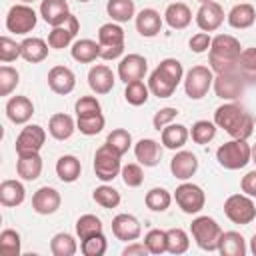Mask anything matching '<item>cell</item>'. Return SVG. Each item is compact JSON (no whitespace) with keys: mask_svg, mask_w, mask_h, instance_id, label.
<instances>
[{"mask_svg":"<svg viewBox=\"0 0 256 256\" xmlns=\"http://www.w3.org/2000/svg\"><path fill=\"white\" fill-rule=\"evenodd\" d=\"M214 124L238 140H248L254 132V116L236 102L218 106L214 112Z\"/></svg>","mask_w":256,"mask_h":256,"instance_id":"obj_1","label":"cell"},{"mask_svg":"<svg viewBox=\"0 0 256 256\" xmlns=\"http://www.w3.org/2000/svg\"><path fill=\"white\" fill-rule=\"evenodd\" d=\"M242 54L240 40L230 34H218L212 38L210 50H208V64L214 74H228L236 72L238 58Z\"/></svg>","mask_w":256,"mask_h":256,"instance_id":"obj_2","label":"cell"},{"mask_svg":"<svg viewBox=\"0 0 256 256\" xmlns=\"http://www.w3.org/2000/svg\"><path fill=\"white\" fill-rule=\"evenodd\" d=\"M184 76V68L176 58H164L150 74L148 88L158 98H170Z\"/></svg>","mask_w":256,"mask_h":256,"instance_id":"obj_3","label":"cell"},{"mask_svg":"<svg viewBox=\"0 0 256 256\" xmlns=\"http://www.w3.org/2000/svg\"><path fill=\"white\" fill-rule=\"evenodd\" d=\"M216 160L226 170H240L248 162H252V148L246 140L232 138L230 142H224L216 150Z\"/></svg>","mask_w":256,"mask_h":256,"instance_id":"obj_4","label":"cell"},{"mask_svg":"<svg viewBox=\"0 0 256 256\" xmlns=\"http://www.w3.org/2000/svg\"><path fill=\"white\" fill-rule=\"evenodd\" d=\"M190 232H192V238L196 240L198 248H202L206 252L218 250L222 228H220V224L214 218H210V216H198V218H194L192 224H190Z\"/></svg>","mask_w":256,"mask_h":256,"instance_id":"obj_5","label":"cell"},{"mask_svg":"<svg viewBox=\"0 0 256 256\" xmlns=\"http://www.w3.org/2000/svg\"><path fill=\"white\" fill-rule=\"evenodd\" d=\"M224 214L230 222L246 226L256 218V206L248 194H232L224 202Z\"/></svg>","mask_w":256,"mask_h":256,"instance_id":"obj_6","label":"cell"},{"mask_svg":"<svg viewBox=\"0 0 256 256\" xmlns=\"http://www.w3.org/2000/svg\"><path fill=\"white\" fill-rule=\"evenodd\" d=\"M214 82V72L208 68V66H192L188 72H186V78H184V90H186V96L190 100H200L208 94L210 86Z\"/></svg>","mask_w":256,"mask_h":256,"instance_id":"obj_7","label":"cell"},{"mask_svg":"<svg viewBox=\"0 0 256 256\" xmlns=\"http://www.w3.org/2000/svg\"><path fill=\"white\" fill-rule=\"evenodd\" d=\"M122 170L120 164V154L116 150H112L106 142L96 150L94 154V172L96 178H100L102 182H112Z\"/></svg>","mask_w":256,"mask_h":256,"instance_id":"obj_8","label":"cell"},{"mask_svg":"<svg viewBox=\"0 0 256 256\" xmlns=\"http://www.w3.org/2000/svg\"><path fill=\"white\" fill-rule=\"evenodd\" d=\"M174 200H176V204L180 206V210L184 214H198L206 204V194H204V190L200 186L184 182V184H180L176 188Z\"/></svg>","mask_w":256,"mask_h":256,"instance_id":"obj_9","label":"cell"},{"mask_svg":"<svg viewBox=\"0 0 256 256\" xmlns=\"http://www.w3.org/2000/svg\"><path fill=\"white\" fill-rule=\"evenodd\" d=\"M36 20L38 16L34 8H30L28 4H16L6 14V28L8 32H14V34H28L34 30Z\"/></svg>","mask_w":256,"mask_h":256,"instance_id":"obj_10","label":"cell"},{"mask_svg":"<svg viewBox=\"0 0 256 256\" xmlns=\"http://www.w3.org/2000/svg\"><path fill=\"white\" fill-rule=\"evenodd\" d=\"M46 142V130L38 124H28L20 130L16 138V154H36Z\"/></svg>","mask_w":256,"mask_h":256,"instance_id":"obj_11","label":"cell"},{"mask_svg":"<svg viewBox=\"0 0 256 256\" xmlns=\"http://www.w3.org/2000/svg\"><path fill=\"white\" fill-rule=\"evenodd\" d=\"M214 92L218 98L222 100H228V102H234L242 96L244 92V80L238 72H228V74H216L214 76Z\"/></svg>","mask_w":256,"mask_h":256,"instance_id":"obj_12","label":"cell"},{"mask_svg":"<svg viewBox=\"0 0 256 256\" xmlns=\"http://www.w3.org/2000/svg\"><path fill=\"white\" fill-rule=\"evenodd\" d=\"M224 22V10L218 2H202L198 12H196V24L202 32H214L222 26Z\"/></svg>","mask_w":256,"mask_h":256,"instance_id":"obj_13","label":"cell"},{"mask_svg":"<svg viewBox=\"0 0 256 256\" xmlns=\"http://www.w3.org/2000/svg\"><path fill=\"white\" fill-rule=\"evenodd\" d=\"M112 234L122 242H134L142 234V226L132 214H116L112 218Z\"/></svg>","mask_w":256,"mask_h":256,"instance_id":"obj_14","label":"cell"},{"mask_svg":"<svg viewBox=\"0 0 256 256\" xmlns=\"http://www.w3.org/2000/svg\"><path fill=\"white\" fill-rule=\"evenodd\" d=\"M148 70V62L144 56L140 54H128L120 60L118 64V78L128 84V82H134V80H142L144 74Z\"/></svg>","mask_w":256,"mask_h":256,"instance_id":"obj_15","label":"cell"},{"mask_svg":"<svg viewBox=\"0 0 256 256\" xmlns=\"http://www.w3.org/2000/svg\"><path fill=\"white\" fill-rule=\"evenodd\" d=\"M78 30H80V22H78V18L74 14H70L64 24L52 28V32L48 34V46L50 48H56V50L66 48L74 40V36L78 34Z\"/></svg>","mask_w":256,"mask_h":256,"instance_id":"obj_16","label":"cell"},{"mask_svg":"<svg viewBox=\"0 0 256 256\" xmlns=\"http://www.w3.org/2000/svg\"><path fill=\"white\" fill-rule=\"evenodd\" d=\"M60 202H62L60 192L56 188H50V186L38 188L32 196V208H34V212H38L42 216L54 214L60 208Z\"/></svg>","mask_w":256,"mask_h":256,"instance_id":"obj_17","label":"cell"},{"mask_svg":"<svg viewBox=\"0 0 256 256\" xmlns=\"http://www.w3.org/2000/svg\"><path fill=\"white\" fill-rule=\"evenodd\" d=\"M48 86L54 94H70L76 86V76L68 66H52L48 72Z\"/></svg>","mask_w":256,"mask_h":256,"instance_id":"obj_18","label":"cell"},{"mask_svg":"<svg viewBox=\"0 0 256 256\" xmlns=\"http://www.w3.org/2000/svg\"><path fill=\"white\" fill-rule=\"evenodd\" d=\"M198 170V158L196 154L188 152V150H180L172 156L170 160V172L172 176H176L178 180H188L196 174Z\"/></svg>","mask_w":256,"mask_h":256,"instance_id":"obj_19","label":"cell"},{"mask_svg":"<svg viewBox=\"0 0 256 256\" xmlns=\"http://www.w3.org/2000/svg\"><path fill=\"white\" fill-rule=\"evenodd\" d=\"M34 114V104L28 96H12L6 102V116L14 124H26Z\"/></svg>","mask_w":256,"mask_h":256,"instance_id":"obj_20","label":"cell"},{"mask_svg":"<svg viewBox=\"0 0 256 256\" xmlns=\"http://www.w3.org/2000/svg\"><path fill=\"white\" fill-rule=\"evenodd\" d=\"M40 16L44 18L46 24H50L52 28L54 26H60L68 20L70 16V10H68V2L66 0H42L40 4Z\"/></svg>","mask_w":256,"mask_h":256,"instance_id":"obj_21","label":"cell"},{"mask_svg":"<svg viewBox=\"0 0 256 256\" xmlns=\"http://www.w3.org/2000/svg\"><path fill=\"white\" fill-rule=\"evenodd\" d=\"M88 86L96 94H108L114 88V72L106 64H96L88 72Z\"/></svg>","mask_w":256,"mask_h":256,"instance_id":"obj_22","label":"cell"},{"mask_svg":"<svg viewBox=\"0 0 256 256\" xmlns=\"http://www.w3.org/2000/svg\"><path fill=\"white\" fill-rule=\"evenodd\" d=\"M134 156H136V160H138L142 166L152 168V166H156V164L160 162L162 148H160V144H158L156 140H152V138H142V140H138L136 146H134Z\"/></svg>","mask_w":256,"mask_h":256,"instance_id":"obj_23","label":"cell"},{"mask_svg":"<svg viewBox=\"0 0 256 256\" xmlns=\"http://www.w3.org/2000/svg\"><path fill=\"white\" fill-rule=\"evenodd\" d=\"M162 28V18L154 8H142L136 14V30L144 38H152L160 32Z\"/></svg>","mask_w":256,"mask_h":256,"instance_id":"obj_24","label":"cell"},{"mask_svg":"<svg viewBox=\"0 0 256 256\" xmlns=\"http://www.w3.org/2000/svg\"><path fill=\"white\" fill-rule=\"evenodd\" d=\"M70 54L76 62L80 64H90L94 62L98 56H100V42L96 40H90V38H80L72 44L70 48Z\"/></svg>","mask_w":256,"mask_h":256,"instance_id":"obj_25","label":"cell"},{"mask_svg":"<svg viewBox=\"0 0 256 256\" xmlns=\"http://www.w3.org/2000/svg\"><path fill=\"white\" fill-rule=\"evenodd\" d=\"M74 130H76V122L72 120V116H68L64 112L52 114L48 120V132L56 140H68L74 134Z\"/></svg>","mask_w":256,"mask_h":256,"instance_id":"obj_26","label":"cell"},{"mask_svg":"<svg viewBox=\"0 0 256 256\" xmlns=\"http://www.w3.org/2000/svg\"><path fill=\"white\" fill-rule=\"evenodd\" d=\"M26 198V190L24 184L18 180H4L0 184V204L6 208H14L20 206Z\"/></svg>","mask_w":256,"mask_h":256,"instance_id":"obj_27","label":"cell"},{"mask_svg":"<svg viewBox=\"0 0 256 256\" xmlns=\"http://www.w3.org/2000/svg\"><path fill=\"white\" fill-rule=\"evenodd\" d=\"M218 252L222 256H244L246 254V240L240 232L228 230L222 232L220 242H218Z\"/></svg>","mask_w":256,"mask_h":256,"instance_id":"obj_28","label":"cell"},{"mask_svg":"<svg viewBox=\"0 0 256 256\" xmlns=\"http://www.w3.org/2000/svg\"><path fill=\"white\" fill-rule=\"evenodd\" d=\"M164 20L170 28L182 30L192 22V12L184 2H172V4H168L166 12H164Z\"/></svg>","mask_w":256,"mask_h":256,"instance_id":"obj_29","label":"cell"},{"mask_svg":"<svg viewBox=\"0 0 256 256\" xmlns=\"http://www.w3.org/2000/svg\"><path fill=\"white\" fill-rule=\"evenodd\" d=\"M254 22H256V8L252 4L242 2V4L232 6V10L228 12V24L232 28L244 30V28H250Z\"/></svg>","mask_w":256,"mask_h":256,"instance_id":"obj_30","label":"cell"},{"mask_svg":"<svg viewBox=\"0 0 256 256\" xmlns=\"http://www.w3.org/2000/svg\"><path fill=\"white\" fill-rule=\"evenodd\" d=\"M16 172L22 180H36L40 174H42V158L40 154H22L18 156V162H16Z\"/></svg>","mask_w":256,"mask_h":256,"instance_id":"obj_31","label":"cell"},{"mask_svg":"<svg viewBox=\"0 0 256 256\" xmlns=\"http://www.w3.org/2000/svg\"><path fill=\"white\" fill-rule=\"evenodd\" d=\"M48 44L42 40V38H24L20 42V52H22V58L26 62H32V64H38L42 62L46 56H48Z\"/></svg>","mask_w":256,"mask_h":256,"instance_id":"obj_32","label":"cell"},{"mask_svg":"<svg viewBox=\"0 0 256 256\" xmlns=\"http://www.w3.org/2000/svg\"><path fill=\"white\" fill-rule=\"evenodd\" d=\"M188 136H190V132H188V128L184 124H172L170 122V124H166L162 128V144L166 148H170V150L182 148L186 144Z\"/></svg>","mask_w":256,"mask_h":256,"instance_id":"obj_33","label":"cell"},{"mask_svg":"<svg viewBox=\"0 0 256 256\" xmlns=\"http://www.w3.org/2000/svg\"><path fill=\"white\" fill-rule=\"evenodd\" d=\"M80 172H82V166H80V160L72 154H64L58 158L56 162V174L62 182H76L80 178Z\"/></svg>","mask_w":256,"mask_h":256,"instance_id":"obj_34","label":"cell"},{"mask_svg":"<svg viewBox=\"0 0 256 256\" xmlns=\"http://www.w3.org/2000/svg\"><path fill=\"white\" fill-rule=\"evenodd\" d=\"M236 72L242 76L244 82L256 84V48H244L238 58Z\"/></svg>","mask_w":256,"mask_h":256,"instance_id":"obj_35","label":"cell"},{"mask_svg":"<svg viewBox=\"0 0 256 256\" xmlns=\"http://www.w3.org/2000/svg\"><path fill=\"white\" fill-rule=\"evenodd\" d=\"M98 42H100L102 48L124 46V30L114 22H106L98 28Z\"/></svg>","mask_w":256,"mask_h":256,"instance_id":"obj_36","label":"cell"},{"mask_svg":"<svg viewBox=\"0 0 256 256\" xmlns=\"http://www.w3.org/2000/svg\"><path fill=\"white\" fill-rule=\"evenodd\" d=\"M106 12L114 22H128L130 18H134L136 6L134 0H108Z\"/></svg>","mask_w":256,"mask_h":256,"instance_id":"obj_37","label":"cell"},{"mask_svg":"<svg viewBox=\"0 0 256 256\" xmlns=\"http://www.w3.org/2000/svg\"><path fill=\"white\" fill-rule=\"evenodd\" d=\"M76 250H78V244L74 236L68 232H60L50 240V252L54 256H74Z\"/></svg>","mask_w":256,"mask_h":256,"instance_id":"obj_38","label":"cell"},{"mask_svg":"<svg viewBox=\"0 0 256 256\" xmlns=\"http://www.w3.org/2000/svg\"><path fill=\"white\" fill-rule=\"evenodd\" d=\"M106 120L102 116V112H94V114H84V116H76V128L86 134V136H94L98 132H102Z\"/></svg>","mask_w":256,"mask_h":256,"instance_id":"obj_39","label":"cell"},{"mask_svg":"<svg viewBox=\"0 0 256 256\" xmlns=\"http://www.w3.org/2000/svg\"><path fill=\"white\" fill-rule=\"evenodd\" d=\"M102 232V220L94 214H84L76 220V234L80 240H86L94 234H100Z\"/></svg>","mask_w":256,"mask_h":256,"instance_id":"obj_40","label":"cell"},{"mask_svg":"<svg viewBox=\"0 0 256 256\" xmlns=\"http://www.w3.org/2000/svg\"><path fill=\"white\" fill-rule=\"evenodd\" d=\"M148 94H150V88H148V84H144L142 80L128 82V84H126V90H124V98H126V102L132 104V106H142V104H146Z\"/></svg>","mask_w":256,"mask_h":256,"instance_id":"obj_41","label":"cell"},{"mask_svg":"<svg viewBox=\"0 0 256 256\" xmlns=\"http://www.w3.org/2000/svg\"><path fill=\"white\" fill-rule=\"evenodd\" d=\"M144 202L152 212H164V210H168V206L172 202V196L166 188H152V190L146 192Z\"/></svg>","mask_w":256,"mask_h":256,"instance_id":"obj_42","label":"cell"},{"mask_svg":"<svg viewBox=\"0 0 256 256\" xmlns=\"http://www.w3.org/2000/svg\"><path fill=\"white\" fill-rule=\"evenodd\" d=\"M190 136L196 144H208L210 140H214L216 136V124L214 122H208V120H198L192 124V130H190Z\"/></svg>","mask_w":256,"mask_h":256,"instance_id":"obj_43","label":"cell"},{"mask_svg":"<svg viewBox=\"0 0 256 256\" xmlns=\"http://www.w3.org/2000/svg\"><path fill=\"white\" fill-rule=\"evenodd\" d=\"M106 144L122 156V154H126V152H128V148L132 146V136H130V132H128V130H124V128H114V130L108 134Z\"/></svg>","mask_w":256,"mask_h":256,"instance_id":"obj_44","label":"cell"},{"mask_svg":"<svg viewBox=\"0 0 256 256\" xmlns=\"http://www.w3.org/2000/svg\"><path fill=\"white\" fill-rule=\"evenodd\" d=\"M168 236V252L170 254H184L190 246V238L182 228H170L166 230Z\"/></svg>","mask_w":256,"mask_h":256,"instance_id":"obj_45","label":"cell"},{"mask_svg":"<svg viewBox=\"0 0 256 256\" xmlns=\"http://www.w3.org/2000/svg\"><path fill=\"white\" fill-rule=\"evenodd\" d=\"M92 198H94V202L96 204H100L102 208H116L118 204H120V192L116 190V188H112V186H98L96 190H94V194H92Z\"/></svg>","mask_w":256,"mask_h":256,"instance_id":"obj_46","label":"cell"},{"mask_svg":"<svg viewBox=\"0 0 256 256\" xmlns=\"http://www.w3.org/2000/svg\"><path fill=\"white\" fill-rule=\"evenodd\" d=\"M80 250L84 256H102L106 254L108 250V242H106V236L100 232V234H94L86 240L80 242Z\"/></svg>","mask_w":256,"mask_h":256,"instance_id":"obj_47","label":"cell"},{"mask_svg":"<svg viewBox=\"0 0 256 256\" xmlns=\"http://www.w3.org/2000/svg\"><path fill=\"white\" fill-rule=\"evenodd\" d=\"M144 244L148 248L150 254H162V252H168V236L164 230H150L146 236H144Z\"/></svg>","mask_w":256,"mask_h":256,"instance_id":"obj_48","label":"cell"},{"mask_svg":"<svg viewBox=\"0 0 256 256\" xmlns=\"http://www.w3.org/2000/svg\"><path fill=\"white\" fill-rule=\"evenodd\" d=\"M0 252L4 256H18L20 254V234L12 228L2 230L0 234Z\"/></svg>","mask_w":256,"mask_h":256,"instance_id":"obj_49","label":"cell"},{"mask_svg":"<svg viewBox=\"0 0 256 256\" xmlns=\"http://www.w3.org/2000/svg\"><path fill=\"white\" fill-rule=\"evenodd\" d=\"M20 82V74L12 66H0V96H8Z\"/></svg>","mask_w":256,"mask_h":256,"instance_id":"obj_50","label":"cell"},{"mask_svg":"<svg viewBox=\"0 0 256 256\" xmlns=\"http://www.w3.org/2000/svg\"><path fill=\"white\" fill-rule=\"evenodd\" d=\"M120 174L128 188H138L144 182V172H142L140 164H126V166H122Z\"/></svg>","mask_w":256,"mask_h":256,"instance_id":"obj_51","label":"cell"},{"mask_svg":"<svg viewBox=\"0 0 256 256\" xmlns=\"http://www.w3.org/2000/svg\"><path fill=\"white\" fill-rule=\"evenodd\" d=\"M18 56H22L20 44H16V40H12V38H8V36H2V38H0V60L6 64V62L16 60Z\"/></svg>","mask_w":256,"mask_h":256,"instance_id":"obj_52","label":"cell"},{"mask_svg":"<svg viewBox=\"0 0 256 256\" xmlns=\"http://www.w3.org/2000/svg\"><path fill=\"white\" fill-rule=\"evenodd\" d=\"M76 116H84V114H94V112H102L100 108V102L94 98V96H80L76 100Z\"/></svg>","mask_w":256,"mask_h":256,"instance_id":"obj_53","label":"cell"},{"mask_svg":"<svg viewBox=\"0 0 256 256\" xmlns=\"http://www.w3.org/2000/svg\"><path fill=\"white\" fill-rule=\"evenodd\" d=\"M176 116H178V110H176V108H172V106H166V108H162V110H158V112L154 114L152 124H154V128L160 132V130H162L166 124H170Z\"/></svg>","mask_w":256,"mask_h":256,"instance_id":"obj_54","label":"cell"},{"mask_svg":"<svg viewBox=\"0 0 256 256\" xmlns=\"http://www.w3.org/2000/svg\"><path fill=\"white\" fill-rule=\"evenodd\" d=\"M210 44H212V38H210L208 32H198V34H194V36L190 38V42H188L190 50L196 52V54H202V52L210 50Z\"/></svg>","mask_w":256,"mask_h":256,"instance_id":"obj_55","label":"cell"},{"mask_svg":"<svg viewBox=\"0 0 256 256\" xmlns=\"http://www.w3.org/2000/svg\"><path fill=\"white\" fill-rule=\"evenodd\" d=\"M240 188H242L244 194L256 198V170H250L246 176H242V180H240Z\"/></svg>","mask_w":256,"mask_h":256,"instance_id":"obj_56","label":"cell"},{"mask_svg":"<svg viewBox=\"0 0 256 256\" xmlns=\"http://www.w3.org/2000/svg\"><path fill=\"white\" fill-rule=\"evenodd\" d=\"M146 254H150V252H148V248H146L144 242H130L122 250V256H146Z\"/></svg>","mask_w":256,"mask_h":256,"instance_id":"obj_57","label":"cell"},{"mask_svg":"<svg viewBox=\"0 0 256 256\" xmlns=\"http://www.w3.org/2000/svg\"><path fill=\"white\" fill-rule=\"evenodd\" d=\"M122 54H124V46H108V48L100 46V58H104V60H116Z\"/></svg>","mask_w":256,"mask_h":256,"instance_id":"obj_58","label":"cell"},{"mask_svg":"<svg viewBox=\"0 0 256 256\" xmlns=\"http://www.w3.org/2000/svg\"><path fill=\"white\" fill-rule=\"evenodd\" d=\"M250 252H252V254L256 256V234H254V236L250 238Z\"/></svg>","mask_w":256,"mask_h":256,"instance_id":"obj_59","label":"cell"},{"mask_svg":"<svg viewBox=\"0 0 256 256\" xmlns=\"http://www.w3.org/2000/svg\"><path fill=\"white\" fill-rule=\"evenodd\" d=\"M252 162H254V164H256V144H254V146H252Z\"/></svg>","mask_w":256,"mask_h":256,"instance_id":"obj_60","label":"cell"},{"mask_svg":"<svg viewBox=\"0 0 256 256\" xmlns=\"http://www.w3.org/2000/svg\"><path fill=\"white\" fill-rule=\"evenodd\" d=\"M22 2H24V4H28V2H34V0H22Z\"/></svg>","mask_w":256,"mask_h":256,"instance_id":"obj_61","label":"cell"},{"mask_svg":"<svg viewBox=\"0 0 256 256\" xmlns=\"http://www.w3.org/2000/svg\"><path fill=\"white\" fill-rule=\"evenodd\" d=\"M198 2H200V4H202V2H210V0H198Z\"/></svg>","mask_w":256,"mask_h":256,"instance_id":"obj_62","label":"cell"},{"mask_svg":"<svg viewBox=\"0 0 256 256\" xmlns=\"http://www.w3.org/2000/svg\"><path fill=\"white\" fill-rule=\"evenodd\" d=\"M78 2H88V0H78Z\"/></svg>","mask_w":256,"mask_h":256,"instance_id":"obj_63","label":"cell"}]
</instances>
